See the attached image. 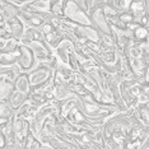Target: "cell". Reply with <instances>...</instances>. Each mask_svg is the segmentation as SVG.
Wrapping results in <instances>:
<instances>
[{"mask_svg":"<svg viewBox=\"0 0 149 149\" xmlns=\"http://www.w3.org/2000/svg\"><path fill=\"white\" fill-rule=\"evenodd\" d=\"M32 89H50L54 87V68L47 64H37L28 72Z\"/></svg>","mask_w":149,"mask_h":149,"instance_id":"6da1fadb","label":"cell"},{"mask_svg":"<svg viewBox=\"0 0 149 149\" xmlns=\"http://www.w3.org/2000/svg\"><path fill=\"white\" fill-rule=\"evenodd\" d=\"M64 17L69 18L70 21L82 26H92L91 17L86 9L79 6L74 0H68L65 8H64Z\"/></svg>","mask_w":149,"mask_h":149,"instance_id":"7a4b0ae2","label":"cell"},{"mask_svg":"<svg viewBox=\"0 0 149 149\" xmlns=\"http://www.w3.org/2000/svg\"><path fill=\"white\" fill-rule=\"evenodd\" d=\"M102 5H100V6H97V8L92 9V10H89L91 22H92V26L94 28H96L97 31H100V33L111 35V33H112V27H111L106 14H104Z\"/></svg>","mask_w":149,"mask_h":149,"instance_id":"3957f363","label":"cell"},{"mask_svg":"<svg viewBox=\"0 0 149 149\" xmlns=\"http://www.w3.org/2000/svg\"><path fill=\"white\" fill-rule=\"evenodd\" d=\"M28 46L33 50L38 64H49L55 56L54 49L46 41H33Z\"/></svg>","mask_w":149,"mask_h":149,"instance_id":"277c9868","label":"cell"},{"mask_svg":"<svg viewBox=\"0 0 149 149\" xmlns=\"http://www.w3.org/2000/svg\"><path fill=\"white\" fill-rule=\"evenodd\" d=\"M37 64H38V61H37L33 50L29 46L21 43L19 45V59H18V66L21 68V70L28 73Z\"/></svg>","mask_w":149,"mask_h":149,"instance_id":"5b68a950","label":"cell"},{"mask_svg":"<svg viewBox=\"0 0 149 149\" xmlns=\"http://www.w3.org/2000/svg\"><path fill=\"white\" fill-rule=\"evenodd\" d=\"M75 79V70L69 65L59 63L54 69V84H70Z\"/></svg>","mask_w":149,"mask_h":149,"instance_id":"8992f818","label":"cell"},{"mask_svg":"<svg viewBox=\"0 0 149 149\" xmlns=\"http://www.w3.org/2000/svg\"><path fill=\"white\" fill-rule=\"evenodd\" d=\"M74 49H75V42L73 40L63 38L61 42L54 49V52H55V55L60 63L68 65L69 64V56L70 54L74 52Z\"/></svg>","mask_w":149,"mask_h":149,"instance_id":"52a82bcc","label":"cell"},{"mask_svg":"<svg viewBox=\"0 0 149 149\" xmlns=\"http://www.w3.org/2000/svg\"><path fill=\"white\" fill-rule=\"evenodd\" d=\"M5 27L8 29V32L14 37L15 40H18L21 42L23 35L26 32V24L24 22L19 18V15L17 17H10V18H5Z\"/></svg>","mask_w":149,"mask_h":149,"instance_id":"ba28073f","label":"cell"},{"mask_svg":"<svg viewBox=\"0 0 149 149\" xmlns=\"http://www.w3.org/2000/svg\"><path fill=\"white\" fill-rule=\"evenodd\" d=\"M19 18L24 22L26 27H35V28H41L46 23V19L42 13L38 12H29L22 9L19 13Z\"/></svg>","mask_w":149,"mask_h":149,"instance_id":"9c48e42d","label":"cell"},{"mask_svg":"<svg viewBox=\"0 0 149 149\" xmlns=\"http://www.w3.org/2000/svg\"><path fill=\"white\" fill-rule=\"evenodd\" d=\"M33 41H45V35L41 31V28H35V27H27L26 32L23 35L21 43L28 46Z\"/></svg>","mask_w":149,"mask_h":149,"instance_id":"30bf717a","label":"cell"},{"mask_svg":"<svg viewBox=\"0 0 149 149\" xmlns=\"http://www.w3.org/2000/svg\"><path fill=\"white\" fill-rule=\"evenodd\" d=\"M15 115L14 107L10 104L9 100H0V125H4L12 120Z\"/></svg>","mask_w":149,"mask_h":149,"instance_id":"8fae6325","label":"cell"},{"mask_svg":"<svg viewBox=\"0 0 149 149\" xmlns=\"http://www.w3.org/2000/svg\"><path fill=\"white\" fill-rule=\"evenodd\" d=\"M22 73L21 68L17 65H12V66H0V79L8 80V82H13L15 83L18 75Z\"/></svg>","mask_w":149,"mask_h":149,"instance_id":"7c38bea8","label":"cell"},{"mask_svg":"<svg viewBox=\"0 0 149 149\" xmlns=\"http://www.w3.org/2000/svg\"><path fill=\"white\" fill-rule=\"evenodd\" d=\"M52 92L55 96V100L57 101H64L68 100L74 94V91L70 84H54Z\"/></svg>","mask_w":149,"mask_h":149,"instance_id":"4fadbf2b","label":"cell"},{"mask_svg":"<svg viewBox=\"0 0 149 149\" xmlns=\"http://www.w3.org/2000/svg\"><path fill=\"white\" fill-rule=\"evenodd\" d=\"M22 8L14 3L9 1V0H1V15L5 18H10V17L19 15Z\"/></svg>","mask_w":149,"mask_h":149,"instance_id":"5bb4252c","label":"cell"},{"mask_svg":"<svg viewBox=\"0 0 149 149\" xmlns=\"http://www.w3.org/2000/svg\"><path fill=\"white\" fill-rule=\"evenodd\" d=\"M37 110H38V108H37L36 106H33L31 102H28V101H27L23 106H21L18 110H15V116L24 117V118H27V120L31 121L32 118L35 117Z\"/></svg>","mask_w":149,"mask_h":149,"instance_id":"9a60e30c","label":"cell"},{"mask_svg":"<svg viewBox=\"0 0 149 149\" xmlns=\"http://www.w3.org/2000/svg\"><path fill=\"white\" fill-rule=\"evenodd\" d=\"M19 59V47L14 51L1 52L0 55V66H12L17 65Z\"/></svg>","mask_w":149,"mask_h":149,"instance_id":"2e32d148","label":"cell"},{"mask_svg":"<svg viewBox=\"0 0 149 149\" xmlns=\"http://www.w3.org/2000/svg\"><path fill=\"white\" fill-rule=\"evenodd\" d=\"M15 89L21 91L23 93H27V94L31 92L32 87H31V82H29V77L27 72H22L18 75V78L15 80Z\"/></svg>","mask_w":149,"mask_h":149,"instance_id":"e0dca14e","label":"cell"},{"mask_svg":"<svg viewBox=\"0 0 149 149\" xmlns=\"http://www.w3.org/2000/svg\"><path fill=\"white\" fill-rule=\"evenodd\" d=\"M27 101H28V94L27 93H23L21 91H14L13 94L10 97H9V102L13 107H14V110H18L21 106H23Z\"/></svg>","mask_w":149,"mask_h":149,"instance_id":"ac0fdd59","label":"cell"},{"mask_svg":"<svg viewBox=\"0 0 149 149\" xmlns=\"http://www.w3.org/2000/svg\"><path fill=\"white\" fill-rule=\"evenodd\" d=\"M15 91V83L0 79V100H9Z\"/></svg>","mask_w":149,"mask_h":149,"instance_id":"d6986e66","label":"cell"},{"mask_svg":"<svg viewBox=\"0 0 149 149\" xmlns=\"http://www.w3.org/2000/svg\"><path fill=\"white\" fill-rule=\"evenodd\" d=\"M63 38H64L63 33L60 32L57 28H55L52 32H50V33H47V35H45V41L49 43V45L51 46L52 49H55V47L59 45L60 42H61Z\"/></svg>","mask_w":149,"mask_h":149,"instance_id":"ffe728a7","label":"cell"},{"mask_svg":"<svg viewBox=\"0 0 149 149\" xmlns=\"http://www.w3.org/2000/svg\"><path fill=\"white\" fill-rule=\"evenodd\" d=\"M133 31V38L135 42H143L149 37V28L145 26L139 24L136 28L131 29Z\"/></svg>","mask_w":149,"mask_h":149,"instance_id":"44dd1931","label":"cell"},{"mask_svg":"<svg viewBox=\"0 0 149 149\" xmlns=\"http://www.w3.org/2000/svg\"><path fill=\"white\" fill-rule=\"evenodd\" d=\"M120 19H121V22L124 23L125 26H129V24H131V23H134V22H136L135 21V17L134 14L131 12H129V10H124V12H120Z\"/></svg>","mask_w":149,"mask_h":149,"instance_id":"7402d4cb","label":"cell"},{"mask_svg":"<svg viewBox=\"0 0 149 149\" xmlns=\"http://www.w3.org/2000/svg\"><path fill=\"white\" fill-rule=\"evenodd\" d=\"M106 3V0H87V8H88V12L92 10V9L97 8V6L102 5Z\"/></svg>","mask_w":149,"mask_h":149,"instance_id":"603a6c76","label":"cell"},{"mask_svg":"<svg viewBox=\"0 0 149 149\" xmlns=\"http://www.w3.org/2000/svg\"><path fill=\"white\" fill-rule=\"evenodd\" d=\"M141 148L143 149H149V134L145 136V139L141 141Z\"/></svg>","mask_w":149,"mask_h":149,"instance_id":"cb8c5ba5","label":"cell"},{"mask_svg":"<svg viewBox=\"0 0 149 149\" xmlns=\"http://www.w3.org/2000/svg\"><path fill=\"white\" fill-rule=\"evenodd\" d=\"M143 91H144V92H145V93H147L148 96H149V83H148V82L143 83Z\"/></svg>","mask_w":149,"mask_h":149,"instance_id":"d4e9b609","label":"cell"},{"mask_svg":"<svg viewBox=\"0 0 149 149\" xmlns=\"http://www.w3.org/2000/svg\"><path fill=\"white\" fill-rule=\"evenodd\" d=\"M145 82L149 83V66L147 68V74H145Z\"/></svg>","mask_w":149,"mask_h":149,"instance_id":"484cf974","label":"cell"},{"mask_svg":"<svg viewBox=\"0 0 149 149\" xmlns=\"http://www.w3.org/2000/svg\"><path fill=\"white\" fill-rule=\"evenodd\" d=\"M147 27L149 28V8H148V13H147Z\"/></svg>","mask_w":149,"mask_h":149,"instance_id":"4316f807","label":"cell"},{"mask_svg":"<svg viewBox=\"0 0 149 149\" xmlns=\"http://www.w3.org/2000/svg\"><path fill=\"white\" fill-rule=\"evenodd\" d=\"M106 1H107V3H110V1H111V0H106Z\"/></svg>","mask_w":149,"mask_h":149,"instance_id":"83f0119b","label":"cell"},{"mask_svg":"<svg viewBox=\"0 0 149 149\" xmlns=\"http://www.w3.org/2000/svg\"><path fill=\"white\" fill-rule=\"evenodd\" d=\"M148 127H149V125H148Z\"/></svg>","mask_w":149,"mask_h":149,"instance_id":"f1b7e54d","label":"cell"}]
</instances>
